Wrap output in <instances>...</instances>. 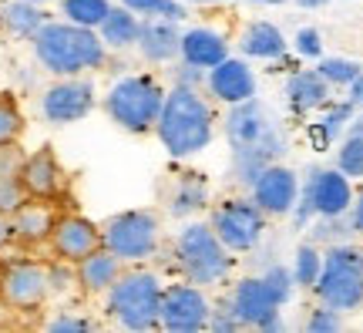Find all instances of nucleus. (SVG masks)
<instances>
[{"instance_id": "49530a36", "label": "nucleus", "mask_w": 363, "mask_h": 333, "mask_svg": "<svg viewBox=\"0 0 363 333\" xmlns=\"http://www.w3.org/2000/svg\"><path fill=\"white\" fill-rule=\"evenodd\" d=\"M350 135H363V118H357V121H353V129H350Z\"/></svg>"}, {"instance_id": "393cba45", "label": "nucleus", "mask_w": 363, "mask_h": 333, "mask_svg": "<svg viewBox=\"0 0 363 333\" xmlns=\"http://www.w3.org/2000/svg\"><path fill=\"white\" fill-rule=\"evenodd\" d=\"M286 94H289V102H293L296 111H313V108L326 104L330 81L320 71H296V75L289 77V84H286Z\"/></svg>"}, {"instance_id": "9d476101", "label": "nucleus", "mask_w": 363, "mask_h": 333, "mask_svg": "<svg viewBox=\"0 0 363 333\" xmlns=\"http://www.w3.org/2000/svg\"><path fill=\"white\" fill-rule=\"evenodd\" d=\"M208 226L229 253H246L259 243L262 229H266V212L252 199H225L212 209Z\"/></svg>"}, {"instance_id": "f257e3e1", "label": "nucleus", "mask_w": 363, "mask_h": 333, "mask_svg": "<svg viewBox=\"0 0 363 333\" xmlns=\"http://www.w3.org/2000/svg\"><path fill=\"white\" fill-rule=\"evenodd\" d=\"M225 135L233 141L235 175H239V182H246V185H252V179L266 165H272L286 148L272 111L262 102H256V98L233 104V111L225 118Z\"/></svg>"}, {"instance_id": "cd10ccee", "label": "nucleus", "mask_w": 363, "mask_h": 333, "mask_svg": "<svg viewBox=\"0 0 363 333\" xmlns=\"http://www.w3.org/2000/svg\"><path fill=\"white\" fill-rule=\"evenodd\" d=\"M61 11H65V21H71V24L98 31V24L111 11V4L108 0H61Z\"/></svg>"}, {"instance_id": "2eb2a0df", "label": "nucleus", "mask_w": 363, "mask_h": 333, "mask_svg": "<svg viewBox=\"0 0 363 333\" xmlns=\"http://www.w3.org/2000/svg\"><path fill=\"white\" fill-rule=\"evenodd\" d=\"M48 246H51V253L61 259V263H71V266H74V263H81L88 253H94V249L101 246V226H94L91 219L74 216V212L57 216Z\"/></svg>"}, {"instance_id": "39448f33", "label": "nucleus", "mask_w": 363, "mask_h": 333, "mask_svg": "<svg viewBox=\"0 0 363 333\" xmlns=\"http://www.w3.org/2000/svg\"><path fill=\"white\" fill-rule=\"evenodd\" d=\"M165 102V88L152 75H128L115 81L111 91L104 94V111L118 129L131 135H145L155 129L158 111Z\"/></svg>"}, {"instance_id": "c9c22d12", "label": "nucleus", "mask_w": 363, "mask_h": 333, "mask_svg": "<svg viewBox=\"0 0 363 333\" xmlns=\"http://www.w3.org/2000/svg\"><path fill=\"white\" fill-rule=\"evenodd\" d=\"M262 280L269 283V290L276 296H279V303H286V300H289V296H293V273H289V269H283V266H272L269 273H266V276H262Z\"/></svg>"}, {"instance_id": "6ab92c4d", "label": "nucleus", "mask_w": 363, "mask_h": 333, "mask_svg": "<svg viewBox=\"0 0 363 333\" xmlns=\"http://www.w3.org/2000/svg\"><path fill=\"white\" fill-rule=\"evenodd\" d=\"M206 81H208V94L225 104H239L256 98V75L239 58H222L216 67H208Z\"/></svg>"}, {"instance_id": "2f4dec72", "label": "nucleus", "mask_w": 363, "mask_h": 333, "mask_svg": "<svg viewBox=\"0 0 363 333\" xmlns=\"http://www.w3.org/2000/svg\"><path fill=\"white\" fill-rule=\"evenodd\" d=\"M337 168L347 179H363V135H350L340 148Z\"/></svg>"}, {"instance_id": "a19ab883", "label": "nucleus", "mask_w": 363, "mask_h": 333, "mask_svg": "<svg viewBox=\"0 0 363 333\" xmlns=\"http://www.w3.org/2000/svg\"><path fill=\"white\" fill-rule=\"evenodd\" d=\"M208 330H242V320L233 310H225V317H208Z\"/></svg>"}, {"instance_id": "8fccbe9b", "label": "nucleus", "mask_w": 363, "mask_h": 333, "mask_svg": "<svg viewBox=\"0 0 363 333\" xmlns=\"http://www.w3.org/2000/svg\"><path fill=\"white\" fill-rule=\"evenodd\" d=\"M30 4H51V0H30Z\"/></svg>"}, {"instance_id": "c756f323", "label": "nucleus", "mask_w": 363, "mask_h": 333, "mask_svg": "<svg viewBox=\"0 0 363 333\" xmlns=\"http://www.w3.org/2000/svg\"><path fill=\"white\" fill-rule=\"evenodd\" d=\"M24 135V115L11 94H0V145L7 141H21Z\"/></svg>"}, {"instance_id": "423d86ee", "label": "nucleus", "mask_w": 363, "mask_h": 333, "mask_svg": "<svg viewBox=\"0 0 363 333\" xmlns=\"http://www.w3.org/2000/svg\"><path fill=\"white\" fill-rule=\"evenodd\" d=\"M175 263L185 273V280L206 290V286H216L229 276L233 253L222 246V239L212 232L208 222H192L175 239Z\"/></svg>"}, {"instance_id": "b1692460", "label": "nucleus", "mask_w": 363, "mask_h": 333, "mask_svg": "<svg viewBox=\"0 0 363 333\" xmlns=\"http://www.w3.org/2000/svg\"><path fill=\"white\" fill-rule=\"evenodd\" d=\"M44 24H48V13L30 0H11L0 7V27L11 38H34Z\"/></svg>"}, {"instance_id": "f8f14e48", "label": "nucleus", "mask_w": 363, "mask_h": 333, "mask_svg": "<svg viewBox=\"0 0 363 333\" xmlns=\"http://www.w3.org/2000/svg\"><path fill=\"white\" fill-rule=\"evenodd\" d=\"M350 205H353L350 179L340 168H313L310 182L303 189V205H299L296 219L306 222L313 212L323 219H340L343 212H350Z\"/></svg>"}, {"instance_id": "58836bf2", "label": "nucleus", "mask_w": 363, "mask_h": 333, "mask_svg": "<svg viewBox=\"0 0 363 333\" xmlns=\"http://www.w3.org/2000/svg\"><path fill=\"white\" fill-rule=\"evenodd\" d=\"M296 51L303 58H320L323 54V40H320V31H313V27H303L296 34Z\"/></svg>"}, {"instance_id": "bb28decb", "label": "nucleus", "mask_w": 363, "mask_h": 333, "mask_svg": "<svg viewBox=\"0 0 363 333\" xmlns=\"http://www.w3.org/2000/svg\"><path fill=\"white\" fill-rule=\"evenodd\" d=\"M206 205V182L195 179V175H185V179H179V189H175V195H172V216H192V212H199Z\"/></svg>"}, {"instance_id": "7ed1b4c3", "label": "nucleus", "mask_w": 363, "mask_h": 333, "mask_svg": "<svg viewBox=\"0 0 363 333\" xmlns=\"http://www.w3.org/2000/svg\"><path fill=\"white\" fill-rule=\"evenodd\" d=\"M212 108L208 102L189 84H175L165 91V102L158 111L155 135L165 145V152L175 158H189V155L202 152L212 141Z\"/></svg>"}, {"instance_id": "4c0bfd02", "label": "nucleus", "mask_w": 363, "mask_h": 333, "mask_svg": "<svg viewBox=\"0 0 363 333\" xmlns=\"http://www.w3.org/2000/svg\"><path fill=\"white\" fill-rule=\"evenodd\" d=\"M340 327H343V320H340L337 310H330V307L313 310V317L306 320V330H310V333H320V330H340Z\"/></svg>"}, {"instance_id": "f704fd0d", "label": "nucleus", "mask_w": 363, "mask_h": 333, "mask_svg": "<svg viewBox=\"0 0 363 333\" xmlns=\"http://www.w3.org/2000/svg\"><path fill=\"white\" fill-rule=\"evenodd\" d=\"M27 152L21 148V141H7L0 145V175H21Z\"/></svg>"}, {"instance_id": "f03ea898", "label": "nucleus", "mask_w": 363, "mask_h": 333, "mask_svg": "<svg viewBox=\"0 0 363 333\" xmlns=\"http://www.w3.org/2000/svg\"><path fill=\"white\" fill-rule=\"evenodd\" d=\"M30 40H34V54H38L40 67L57 77L94 71L108 58L101 34L94 27H81L71 21H48Z\"/></svg>"}, {"instance_id": "6e6552de", "label": "nucleus", "mask_w": 363, "mask_h": 333, "mask_svg": "<svg viewBox=\"0 0 363 333\" xmlns=\"http://www.w3.org/2000/svg\"><path fill=\"white\" fill-rule=\"evenodd\" d=\"M54 290V269L38 259H7L0 263V300L13 313H34L48 303Z\"/></svg>"}, {"instance_id": "7c9ffc66", "label": "nucleus", "mask_w": 363, "mask_h": 333, "mask_svg": "<svg viewBox=\"0 0 363 333\" xmlns=\"http://www.w3.org/2000/svg\"><path fill=\"white\" fill-rule=\"evenodd\" d=\"M128 11L145 13V17H165V21H182L185 7L179 0H121Z\"/></svg>"}, {"instance_id": "c85d7f7f", "label": "nucleus", "mask_w": 363, "mask_h": 333, "mask_svg": "<svg viewBox=\"0 0 363 333\" xmlns=\"http://www.w3.org/2000/svg\"><path fill=\"white\" fill-rule=\"evenodd\" d=\"M320 269H323V256H320V249L316 246H299L296 249V266H293V280L299 283V286H310L320 280Z\"/></svg>"}, {"instance_id": "a18cd8bd", "label": "nucleus", "mask_w": 363, "mask_h": 333, "mask_svg": "<svg viewBox=\"0 0 363 333\" xmlns=\"http://www.w3.org/2000/svg\"><path fill=\"white\" fill-rule=\"evenodd\" d=\"M350 102L353 104H363V71L350 81Z\"/></svg>"}, {"instance_id": "4468645a", "label": "nucleus", "mask_w": 363, "mask_h": 333, "mask_svg": "<svg viewBox=\"0 0 363 333\" xmlns=\"http://www.w3.org/2000/svg\"><path fill=\"white\" fill-rule=\"evenodd\" d=\"M94 108V84L88 77H61L57 84L44 91L40 98V111L51 125H71V121H81Z\"/></svg>"}, {"instance_id": "dca6fc26", "label": "nucleus", "mask_w": 363, "mask_h": 333, "mask_svg": "<svg viewBox=\"0 0 363 333\" xmlns=\"http://www.w3.org/2000/svg\"><path fill=\"white\" fill-rule=\"evenodd\" d=\"M296 195H299L296 172L286 165L272 162V165H266L252 179V202L259 205L266 216H286V212H293Z\"/></svg>"}, {"instance_id": "5701e85b", "label": "nucleus", "mask_w": 363, "mask_h": 333, "mask_svg": "<svg viewBox=\"0 0 363 333\" xmlns=\"http://www.w3.org/2000/svg\"><path fill=\"white\" fill-rule=\"evenodd\" d=\"M239 51L249 54V58H259V61H272V58L286 54V38L279 34V27L269 24V21H252L239 34Z\"/></svg>"}, {"instance_id": "f3484780", "label": "nucleus", "mask_w": 363, "mask_h": 333, "mask_svg": "<svg viewBox=\"0 0 363 333\" xmlns=\"http://www.w3.org/2000/svg\"><path fill=\"white\" fill-rule=\"evenodd\" d=\"M21 182H24V192L30 199H51L57 202L65 195V165L57 162L51 145H44L38 152H30L24 158V168H21Z\"/></svg>"}, {"instance_id": "a878e982", "label": "nucleus", "mask_w": 363, "mask_h": 333, "mask_svg": "<svg viewBox=\"0 0 363 333\" xmlns=\"http://www.w3.org/2000/svg\"><path fill=\"white\" fill-rule=\"evenodd\" d=\"M138 31H142V21L138 13L128 11L125 4L121 7H111L108 17L98 24V34H101L104 48H131L138 40Z\"/></svg>"}, {"instance_id": "4be33fe9", "label": "nucleus", "mask_w": 363, "mask_h": 333, "mask_svg": "<svg viewBox=\"0 0 363 333\" xmlns=\"http://www.w3.org/2000/svg\"><path fill=\"white\" fill-rule=\"evenodd\" d=\"M182 58L189 61V65L202 67H216L222 58H229V40L222 38L219 31H212V27H192V31H185L182 34Z\"/></svg>"}, {"instance_id": "e433bc0d", "label": "nucleus", "mask_w": 363, "mask_h": 333, "mask_svg": "<svg viewBox=\"0 0 363 333\" xmlns=\"http://www.w3.org/2000/svg\"><path fill=\"white\" fill-rule=\"evenodd\" d=\"M350 118H353V102H347V104H340V108H333V111L326 115V121L320 125V131L326 135V141H333V138H337L340 129H343V125H347Z\"/></svg>"}, {"instance_id": "79ce46f5", "label": "nucleus", "mask_w": 363, "mask_h": 333, "mask_svg": "<svg viewBox=\"0 0 363 333\" xmlns=\"http://www.w3.org/2000/svg\"><path fill=\"white\" fill-rule=\"evenodd\" d=\"M199 77H206V71L185 61V67H179V71H175V84H189V88H195V81H199Z\"/></svg>"}, {"instance_id": "09e8293b", "label": "nucleus", "mask_w": 363, "mask_h": 333, "mask_svg": "<svg viewBox=\"0 0 363 333\" xmlns=\"http://www.w3.org/2000/svg\"><path fill=\"white\" fill-rule=\"evenodd\" d=\"M259 4H286V0H259Z\"/></svg>"}, {"instance_id": "412c9836", "label": "nucleus", "mask_w": 363, "mask_h": 333, "mask_svg": "<svg viewBox=\"0 0 363 333\" xmlns=\"http://www.w3.org/2000/svg\"><path fill=\"white\" fill-rule=\"evenodd\" d=\"M74 276H78V286L84 290V293L98 296V293H108V286L118 280V273L125 269V263L111 253V249H104V246H98L94 253H88V256L81 259V263H74Z\"/></svg>"}, {"instance_id": "9b49d317", "label": "nucleus", "mask_w": 363, "mask_h": 333, "mask_svg": "<svg viewBox=\"0 0 363 333\" xmlns=\"http://www.w3.org/2000/svg\"><path fill=\"white\" fill-rule=\"evenodd\" d=\"M212 303L206 300L202 286L195 283H175L162 290V310H158V327L169 333H199L208 327Z\"/></svg>"}, {"instance_id": "ea45409f", "label": "nucleus", "mask_w": 363, "mask_h": 333, "mask_svg": "<svg viewBox=\"0 0 363 333\" xmlns=\"http://www.w3.org/2000/svg\"><path fill=\"white\" fill-rule=\"evenodd\" d=\"M48 330L51 333H84V330H94V323L84 320V317H67V313H61V317H54V320L48 323Z\"/></svg>"}, {"instance_id": "72a5a7b5", "label": "nucleus", "mask_w": 363, "mask_h": 333, "mask_svg": "<svg viewBox=\"0 0 363 333\" xmlns=\"http://www.w3.org/2000/svg\"><path fill=\"white\" fill-rule=\"evenodd\" d=\"M24 199H27V192H24L21 175H0V212H7V216H11Z\"/></svg>"}, {"instance_id": "37998d69", "label": "nucleus", "mask_w": 363, "mask_h": 333, "mask_svg": "<svg viewBox=\"0 0 363 333\" xmlns=\"http://www.w3.org/2000/svg\"><path fill=\"white\" fill-rule=\"evenodd\" d=\"M11 243H13V222L7 212H0V253H4Z\"/></svg>"}, {"instance_id": "473e14b6", "label": "nucleus", "mask_w": 363, "mask_h": 333, "mask_svg": "<svg viewBox=\"0 0 363 333\" xmlns=\"http://www.w3.org/2000/svg\"><path fill=\"white\" fill-rule=\"evenodd\" d=\"M316 71H320V75H323L330 84H350V81L360 75L363 67L357 65V61H343V58H323Z\"/></svg>"}, {"instance_id": "1a4fd4ad", "label": "nucleus", "mask_w": 363, "mask_h": 333, "mask_svg": "<svg viewBox=\"0 0 363 333\" xmlns=\"http://www.w3.org/2000/svg\"><path fill=\"white\" fill-rule=\"evenodd\" d=\"M101 246L121 263H142L158 249V219L148 209L118 212L101 226Z\"/></svg>"}, {"instance_id": "ddd939ff", "label": "nucleus", "mask_w": 363, "mask_h": 333, "mask_svg": "<svg viewBox=\"0 0 363 333\" xmlns=\"http://www.w3.org/2000/svg\"><path fill=\"white\" fill-rule=\"evenodd\" d=\"M279 307H283L279 296L272 293L262 276L235 283L229 296V310L242 320V327H256V330H279Z\"/></svg>"}, {"instance_id": "a211bd4d", "label": "nucleus", "mask_w": 363, "mask_h": 333, "mask_svg": "<svg viewBox=\"0 0 363 333\" xmlns=\"http://www.w3.org/2000/svg\"><path fill=\"white\" fill-rule=\"evenodd\" d=\"M57 205L51 199H30L27 195L24 202L17 205L11 212V222H13V243L21 246H44L51 239V229L54 222H57Z\"/></svg>"}, {"instance_id": "0eeeda50", "label": "nucleus", "mask_w": 363, "mask_h": 333, "mask_svg": "<svg viewBox=\"0 0 363 333\" xmlns=\"http://www.w3.org/2000/svg\"><path fill=\"white\" fill-rule=\"evenodd\" d=\"M320 303L337 313H350L363 307V249L357 246H330L323 256L320 280L313 283Z\"/></svg>"}, {"instance_id": "c03bdc74", "label": "nucleus", "mask_w": 363, "mask_h": 333, "mask_svg": "<svg viewBox=\"0 0 363 333\" xmlns=\"http://www.w3.org/2000/svg\"><path fill=\"white\" fill-rule=\"evenodd\" d=\"M350 222H353V232H360L363 236V192L353 199V219Z\"/></svg>"}, {"instance_id": "de8ad7c7", "label": "nucleus", "mask_w": 363, "mask_h": 333, "mask_svg": "<svg viewBox=\"0 0 363 333\" xmlns=\"http://www.w3.org/2000/svg\"><path fill=\"white\" fill-rule=\"evenodd\" d=\"M299 4H303V7H323L326 0H299Z\"/></svg>"}, {"instance_id": "20e7f679", "label": "nucleus", "mask_w": 363, "mask_h": 333, "mask_svg": "<svg viewBox=\"0 0 363 333\" xmlns=\"http://www.w3.org/2000/svg\"><path fill=\"white\" fill-rule=\"evenodd\" d=\"M162 283L148 269H121L118 280L108 286V317L125 330H158L162 310Z\"/></svg>"}, {"instance_id": "aec40b11", "label": "nucleus", "mask_w": 363, "mask_h": 333, "mask_svg": "<svg viewBox=\"0 0 363 333\" xmlns=\"http://www.w3.org/2000/svg\"><path fill=\"white\" fill-rule=\"evenodd\" d=\"M135 44L142 48L145 61L165 65V61H172L182 51V34H179V27L172 24V21H165V17H148L142 24V31H138Z\"/></svg>"}]
</instances>
